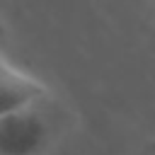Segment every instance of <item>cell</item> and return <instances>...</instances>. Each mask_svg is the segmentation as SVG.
Wrapping results in <instances>:
<instances>
[{"instance_id":"1","label":"cell","mask_w":155,"mask_h":155,"mask_svg":"<svg viewBox=\"0 0 155 155\" xmlns=\"http://www.w3.org/2000/svg\"><path fill=\"white\" fill-rule=\"evenodd\" d=\"M44 102L0 114V155H44L48 150L53 121L46 116Z\"/></svg>"},{"instance_id":"2","label":"cell","mask_w":155,"mask_h":155,"mask_svg":"<svg viewBox=\"0 0 155 155\" xmlns=\"http://www.w3.org/2000/svg\"><path fill=\"white\" fill-rule=\"evenodd\" d=\"M44 99H48V90L36 78L19 70L10 61L0 63V114L17 111Z\"/></svg>"},{"instance_id":"3","label":"cell","mask_w":155,"mask_h":155,"mask_svg":"<svg viewBox=\"0 0 155 155\" xmlns=\"http://www.w3.org/2000/svg\"><path fill=\"white\" fill-rule=\"evenodd\" d=\"M2 61H7V56H5V34H2V27H0V63Z\"/></svg>"}]
</instances>
